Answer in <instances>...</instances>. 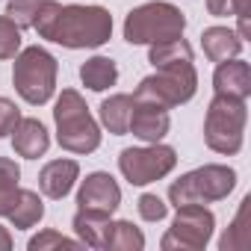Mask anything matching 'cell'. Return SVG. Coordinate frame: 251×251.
<instances>
[{"label": "cell", "mask_w": 251, "mask_h": 251, "mask_svg": "<svg viewBox=\"0 0 251 251\" xmlns=\"http://www.w3.org/2000/svg\"><path fill=\"white\" fill-rule=\"evenodd\" d=\"M207 12L213 18H248L251 15V0H207Z\"/></svg>", "instance_id": "obj_25"}, {"label": "cell", "mask_w": 251, "mask_h": 251, "mask_svg": "<svg viewBox=\"0 0 251 251\" xmlns=\"http://www.w3.org/2000/svg\"><path fill=\"white\" fill-rule=\"evenodd\" d=\"M18 121H21V109L15 106V100H9V98L0 95V139L9 136L15 130Z\"/></svg>", "instance_id": "obj_28"}, {"label": "cell", "mask_w": 251, "mask_h": 251, "mask_svg": "<svg viewBox=\"0 0 251 251\" xmlns=\"http://www.w3.org/2000/svg\"><path fill=\"white\" fill-rule=\"evenodd\" d=\"M18 50H21V27L9 15H0V59H15Z\"/></svg>", "instance_id": "obj_22"}, {"label": "cell", "mask_w": 251, "mask_h": 251, "mask_svg": "<svg viewBox=\"0 0 251 251\" xmlns=\"http://www.w3.org/2000/svg\"><path fill=\"white\" fill-rule=\"evenodd\" d=\"M186 15L166 0H151L127 12L124 18V42L127 45H157L183 36Z\"/></svg>", "instance_id": "obj_4"}, {"label": "cell", "mask_w": 251, "mask_h": 251, "mask_svg": "<svg viewBox=\"0 0 251 251\" xmlns=\"http://www.w3.org/2000/svg\"><path fill=\"white\" fill-rule=\"evenodd\" d=\"M71 227L77 233V239L89 248H103V236L109 227V216L103 213H92V210H77L71 219Z\"/></svg>", "instance_id": "obj_18"}, {"label": "cell", "mask_w": 251, "mask_h": 251, "mask_svg": "<svg viewBox=\"0 0 251 251\" xmlns=\"http://www.w3.org/2000/svg\"><path fill=\"white\" fill-rule=\"evenodd\" d=\"M77 177H80L77 160H50V163H45V169L39 172V189H42L45 198L62 201V198L74 189Z\"/></svg>", "instance_id": "obj_13"}, {"label": "cell", "mask_w": 251, "mask_h": 251, "mask_svg": "<svg viewBox=\"0 0 251 251\" xmlns=\"http://www.w3.org/2000/svg\"><path fill=\"white\" fill-rule=\"evenodd\" d=\"M18 192H21V186H15V189H0V216H9V210L18 201Z\"/></svg>", "instance_id": "obj_30"}, {"label": "cell", "mask_w": 251, "mask_h": 251, "mask_svg": "<svg viewBox=\"0 0 251 251\" xmlns=\"http://www.w3.org/2000/svg\"><path fill=\"white\" fill-rule=\"evenodd\" d=\"M33 30L39 39L62 45L68 50L100 48L112 39V15L103 6H83V3H59V0H42L33 18Z\"/></svg>", "instance_id": "obj_1"}, {"label": "cell", "mask_w": 251, "mask_h": 251, "mask_svg": "<svg viewBox=\"0 0 251 251\" xmlns=\"http://www.w3.org/2000/svg\"><path fill=\"white\" fill-rule=\"evenodd\" d=\"M80 80L92 92H106L109 86L118 83V65L109 56H92L80 65Z\"/></svg>", "instance_id": "obj_17"}, {"label": "cell", "mask_w": 251, "mask_h": 251, "mask_svg": "<svg viewBox=\"0 0 251 251\" xmlns=\"http://www.w3.org/2000/svg\"><path fill=\"white\" fill-rule=\"evenodd\" d=\"M175 222L160 239L163 251H204L216 230V216L204 204H180L175 207Z\"/></svg>", "instance_id": "obj_8"}, {"label": "cell", "mask_w": 251, "mask_h": 251, "mask_svg": "<svg viewBox=\"0 0 251 251\" xmlns=\"http://www.w3.org/2000/svg\"><path fill=\"white\" fill-rule=\"evenodd\" d=\"M6 219L12 222V227H15V230L36 227V225L45 219V201L39 198V192H33V189H21V192H18L15 207L9 210V216H6Z\"/></svg>", "instance_id": "obj_20"}, {"label": "cell", "mask_w": 251, "mask_h": 251, "mask_svg": "<svg viewBox=\"0 0 251 251\" xmlns=\"http://www.w3.org/2000/svg\"><path fill=\"white\" fill-rule=\"evenodd\" d=\"M145 248V233L127 222H112L109 219V227H106V236H103V251H142Z\"/></svg>", "instance_id": "obj_19"}, {"label": "cell", "mask_w": 251, "mask_h": 251, "mask_svg": "<svg viewBox=\"0 0 251 251\" xmlns=\"http://www.w3.org/2000/svg\"><path fill=\"white\" fill-rule=\"evenodd\" d=\"M251 204V198H242V207L230 225V230H225V236L219 239V248L222 251H230V248H245L248 245V236H245V227H242V216H245V207Z\"/></svg>", "instance_id": "obj_23"}, {"label": "cell", "mask_w": 251, "mask_h": 251, "mask_svg": "<svg viewBox=\"0 0 251 251\" xmlns=\"http://www.w3.org/2000/svg\"><path fill=\"white\" fill-rule=\"evenodd\" d=\"M242 45L245 42L230 27H207L201 33V48H204V56L210 62H225V59L239 56L242 53Z\"/></svg>", "instance_id": "obj_15"}, {"label": "cell", "mask_w": 251, "mask_h": 251, "mask_svg": "<svg viewBox=\"0 0 251 251\" xmlns=\"http://www.w3.org/2000/svg\"><path fill=\"white\" fill-rule=\"evenodd\" d=\"M56 142L68 154H92L100 148V124L92 118L83 95L77 89H62L53 106Z\"/></svg>", "instance_id": "obj_2"}, {"label": "cell", "mask_w": 251, "mask_h": 251, "mask_svg": "<svg viewBox=\"0 0 251 251\" xmlns=\"http://www.w3.org/2000/svg\"><path fill=\"white\" fill-rule=\"evenodd\" d=\"M121 207V186L109 172H92L77 189V210H92L112 216Z\"/></svg>", "instance_id": "obj_10"}, {"label": "cell", "mask_w": 251, "mask_h": 251, "mask_svg": "<svg viewBox=\"0 0 251 251\" xmlns=\"http://www.w3.org/2000/svg\"><path fill=\"white\" fill-rule=\"evenodd\" d=\"M136 207H139V216H142L145 222H163V219H166V213H169V204H166L160 195H154V192L139 195Z\"/></svg>", "instance_id": "obj_27"}, {"label": "cell", "mask_w": 251, "mask_h": 251, "mask_svg": "<svg viewBox=\"0 0 251 251\" xmlns=\"http://www.w3.org/2000/svg\"><path fill=\"white\" fill-rule=\"evenodd\" d=\"M39 6H42V0H9V3H6V15L21 30H27V27H33V18H36Z\"/></svg>", "instance_id": "obj_26"}, {"label": "cell", "mask_w": 251, "mask_h": 251, "mask_svg": "<svg viewBox=\"0 0 251 251\" xmlns=\"http://www.w3.org/2000/svg\"><path fill=\"white\" fill-rule=\"evenodd\" d=\"M245 121H248V106L239 98L216 95L207 106L204 115V142L210 151L233 157L242 151L245 142Z\"/></svg>", "instance_id": "obj_3"}, {"label": "cell", "mask_w": 251, "mask_h": 251, "mask_svg": "<svg viewBox=\"0 0 251 251\" xmlns=\"http://www.w3.org/2000/svg\"><path fill=\"white\" fill-rule=\"evenodd\" d=\"M213 89L216 95H227V98H239L248 100L251 98V65L239 56L216 62L213 71Z\"/></svg>", "instance_id": "obj_11"}, {"label": "cell", "mask_w": 251, "mask_h": 251, "mask_svg": "<svg viewBox=\"0 0 251 251\" xmlns=\"http://www.w3.org/2000/svg\"><path fill=\"white\" fill-rule=\"evenodd\" d=\"M9 248H12V233L0 225V251H9Z\"/></svg>", "instance_id": "obj_31"}, {"label": "cell", "mask_w": 251, "mask_h": 251, "mask_svg": "<svg viewBox=\"0 0 251 251\" xmlns=\"http://www.w3.org/2000/svg\"><path fill=\"white\" fill-rule=\"evenodd\" d=\"M83 242L80 239H71V236H62L59 230H42L39 236H33L27 242L30 251H48V248H80Z\"/></svg>", "instance_id": "obj_24"}, {"label": "cell", "mask_w": 251, "mask_h": 251, "mask_svg": "<svg viewBox=\"0 0 251 251\" xmlns=\"http://www.w3.org/2000/svg\"><path fill=\"white\" fill-rule=\"evenodd\" d=\"M148 62L154 68H169V65H180V62H192V48L183 36L169 39V42H157L148 45Z\"/></svg>", "instance_id": "obj_21"}, {"label": "cell", "mask_w": 251, "mask_h": 251, "mask_svg": "<svg viewBox=\"0 0 251 251\" xmlns=\"http://www.w3.org/2000/svg\"><path fill=\"white\" fill-rule=\"evenodd\" d=\"M169 130H172L169 109L148 106V103H133L130 124H127V133H133L136 139H142L145 145H151V142H163Z\"/></svg>", "instance_id": "obj_12"}, {"label": "cell", "mask_w": 251, "mask_h": 251, "mask_svg": "<svg viewBox=\"0 0 251 251\" xmlns=\"http://www.w3.org/2000/svg\"><path fill=\"white\" fill-rule=\"evenodd\" d=\"M177 166V151L163 142H151L145 148H124L118 154V172L130 186H148L163 180Z\"/></svg>", "instance_id": "obj_9"}, {"label": "cell", "mask_w": 251, "mask_h": 251, "mask_svg": "<svg viewBox=\"0 0 251 251\" xmlns=\"http://www.w3.org/2000/svg\"><path fill=\"white\" fill-rule=\"evenodd\" d=\"M56 74H59V62L50 50L33 45V48H24L15 53L12 86L30 106H42L53 98Z\"/></svg>", "instance_id": "obj_5"}, {"label": "cell", "mask_w": 251, "mask_h": 251, "mask_svg": "<svg viewBox=\"0 0 251 251\" xmlns=\"http://www.w3.org/2000/svg\"><path fill=\"white\" fill-rule=\"evenodd\" d=\"M9 136H12L15 154L24 157V160H39L50 148V133H48V127L39 118H21Z\"/></svg>", "instance_id": "obj_14"}, {"label": "cell", "mask_w": 251, "mask_h": 251, "mask_svg": "<svg viewBox=\"0 0 251 251\" xmlns=\"http://www.w3.org/2000/svg\"><path fill=\"white\" fill-rule=\"evenodd\" d=\"M21 183V169L15 160L0 157V189H15Z\"/></svg>", "instance_id": "obj_29"}, {"label": "cell", "mask_w": 251, "mask_h": 251, "mask_svg": "<svg viewBox=\"0 0 251 251\" xmlns=\"http://www.w3.org/2000/svg\"><path fill=\"white\" fill-rule=\"evenodd\" d=\"M198 92V71L195 62H180L169 68H157V74L142 77L136 92L130 95L133 103H148L160 109H175L180 103H189Z\"/></svg>", "instance_id": "obj_6"}, {"label": "cell", "mask_w": 251, "mask_h": 251, "mask_svg": "<svg viewBox=\"0 0 251 251\" xmlns=\"http://www.w3.org/2000/svg\"><path fill=\"white\" fill-rule=\"evenodd\" d=\"M130 112H133V98L124 95V92H115V95L100 100V124L112 136H124V133H127Z\"/></svg>", "instance_id": "obj_16"}, {"label": "cell", "mask_w": 251, "mask_h": 251, "mask_svg": "<svg viewBox=\"0 0 251 251\" xmlns=\"http://www.w3.org/2000/svg\"><path fill=\"white\" fill-rule=\"evenodd\" d=\"M233 186H236V172L230 166L210 163V166H201V169L180 175L169 186V201L175 207H180V204H213V201L227 198L233 192Z\"/></svg>", "instance_id": "obj_7"}]
</instances>
